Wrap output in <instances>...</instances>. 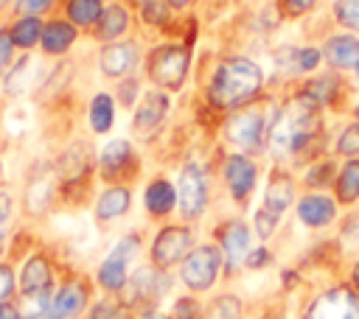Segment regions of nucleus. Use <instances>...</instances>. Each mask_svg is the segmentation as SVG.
<instances>
[{
	"mask_svg": "<svg viewBox=\"0 0 359 319\" xmlns=\"http://www.w3.org/2000/svg\"><path fill=\"white\" fill-rule=\"evenodd\" d=\"M323 106L309 101L306 95H294L286 101L272 126H269V148L278 157H311L323 146Z\"/></svg>",
	"mask_w": 359,
	"mask_h": 319,
	"instance_id": "obj_1",
	"label": "nucleus"
},
{
	"mask_svg": "<svg viewBox=\"0 0 359 319\" xmlns=\"http://www.w3.org/2000/svg\"><path fill=\"white\" fill-rule=\"evenodd\" d=\"M264 90V70L247 56H227L208 81V104L213 109H241Z\"/></svg>",
	"mask_w": 359,
	"mask_h": 319,
	"instance_id": "obj_2",
	"label": "nucleus"
},
{
	"mask_svg": "<svg viewBox=\"0 0 359 319\" xmlns=\"http://www.w3.org/2000/svg\"><path fill=\"white\" fill-rule=\"evenodd\" d=\"M188 67H191V48L174 42L157 45L146 59L149 78L157 84V90H168V92H177L182 87Z\"/></svg>",
	"mask_w": 359,
	"mask_h": 319,
	"instance_id": "obj_3",
	"label": "nucleus"
},
{
	"mask_svg": "<svg viewBox=\"0 0 359 319\" xmlns=\"http://www.w3.org/2000/svg\"><path fill=\"white\" fill-rule=\"evenodd\" d=\"M266 134H269V126L261 106L247 104L224 120V137L238 154H258L264 148Z\"/></svg>",
	"mask_w": 359,
	"mask_h": 319,
	"instance_id": "obj_4",
	"label": "nucleus"
},
{
	"mask_svg": "<svg viewBox=\"0 0 359 319\" xmlns=\"http://www.w3.org/2000/svg\"><path fill=\"white\" fill-rule=\"evenodd\" d=\"M222 249L213 246V243H199L188 252V257L180 263V280L185 283L188 291L199 294V291H208L219 271H222Z\"/></svg>",
	"mask_w": 359,
	"mask_h": 319,
	"instance_id": "obj_5",
	"label": "nucleus"
},
{
	"mask_svg": "<svg viewBox=\"0 0 359 319\" xmlns=\"http://www.w3.org/2000/svg\"><path fill=\"white\" fill-rule=\"evenodd\" d=\"M303 319H359V291L353 285H331L309 302Z\"/></svg>",
	"mask_w": 359,
	"mask_h": 319,
	"instance_id": "obj_6",
	"label": "nucleus"
},
{
	"mask_svg": "<svg viewBox=\"0 0 359 319\" xmlns=\"http://www.w3.org/2000/svg\"><path fill=\"white\" fill-rule=\"evenodd\" d=\"M191 249H194V232H191V227H185V224H168L151 241V252H149L151 255V266L168 271L171 266L182 263Z\"/></svg>",
	"mask_w": 359,
	"mask_h": 319,
	"instance_id": "obj_7",
	"label": "nucleus"
},
{
	"mask_svg": "<svg viewBox=\"0 0 359 319\" xmlns=\"http://www.w3.org/2000/svg\"><path fill=\"white\" fill-rule=\"evenodd\" d=\"M177 204L180 213L191 221L199 218L208 207V179L205 171L196 162H185L180 171V182H177Z\"/></svg>",
	"mask_w": 359,
	"mask_h": 319,
	"instance_id": "obj_8",
	"label": "nucleus"
},
{
	"mask_svg": "<svg viewBox=\"0 0 359 319\" xmlns=\"http://www.w3.org/2000/svg\"><path fill=\"white\" fill-rule=\"evenodd\" d=\"M171 288V277L168 271L157 269V266H140L129 283H126V305H143V308H151L165 291Z\"/></svg>",
	"mask_w": 359,
	"mask_h": 319,
	"instance_id": "obj_9",
	"label": "nucleus"
},
{
	"mask_svg": "<svg viewBox=\"0 0 359 319\" xmlns=\"http://www.w3.org/2000/svg\"><path fill=\"white\" fill-rule=\"evenodd\" d=\"M171 109V98L165 90H151L146 92L140 101H137V109H135V118H132V132L137 137H154L163 123H165V115Z\"/></svg>",
	"mask_w": 359,
	"mask_h": 319,
	"instance_id": "obj_10",
	"label": "nucleus"
},
{
	"mask_svg": "<svg viewBox=\"0 0 359 319\" xmlns=\"http://www.w3.org/2000/svg\"><path fill=\"white\" fill-rule=\"evenodd\" d=\"M216 238H219V249H222V260H224L227 271H236L238 266H244V257L252 249L250 227L241 218H230L216 229Z\"/></svg>",
	"mask_w": 359,
	"mask_h": 319,
	"instance_id": "obj_11",
	"label": "nucleus"
},
{
	"mask_svg": "<svg viewBox=\"0 0 359 319\" xmlns=\"http://www.w3.org/2000/svg\"><path fill=\"white\" fill-rule=\"evenodd\" d=\"M224 182H227V190L233 196V201L244 204L250 199V193L255 190V179H258V168L255 162L247 157V154H230L224 160Z\"/></svg>",
	"mask_w": 359,
	"mask_h": 319,
	"instance_id": "obj_12",
	"label": "nucleus"
},
{
	"mask_svg": "<svg viewBox=\"0 0 359 319\" xmlns=\"http://www.w3.org/2000/svg\"><path fill=\"white\" fill-rule=\"evenodd\" d=\"M140 62V50L132 39H123V42H109L107 48H101L98 53V67L104 76L109 78H123L129 76Z\"/></svg>",
	"mask_w": 359,
	"mask_h": 319,
	"instance_id": "obj_13",
	"label": "nucleus"
},
{
	"mask_svg": "<svg viewBox=\"0 0 359 319\" xmlns=\"http://www.w3.org/2000/svg\"><path fill=\"white\" fill-rule=\"evenodd\" d=\"M87 299H90L87 283L84 280H67L50 297L48 319H73V316H79L87 308Z\"/></svg>",
	"mask_w": 359,
	"mask_h": 319,
	"instance_id": "obj_14",
	"label": "nucleus"
},
{
	"mask_svg": "<svg viewBox=\"0 0 359 319\" xmlns=\"http://www.w3.org/2000/svg\"><path fill=\"white\" fill-rule=\"evenodd\" d=\"M50 288H53V266L42 252H36L25 260V266L20 271V294L22 297L50 294Z\"/></svg>",
	"mask_w": 359,
	"mask_h": 319,
	"instance_id": "obj_15",
	"label": "nucleus"
},
{
	"mask_svg": "<svg viewBox=\"0 0 359 319\" xmlns=\"http://www.w3.org/2000/svg\"><path fill=\"white\" fill-rule=\"evenodd\" d=\"M297 218H300V224L320 229L337 218V201L323 193H309L297 201Z\"/></svg>",
	"mask_w": 359,
	"mask_h": 319,
	"instance_id": "obj_16",
	"label": "nucleus"
},
{
	"mask_svg": "<svg viewBox=\"0 0 359 319\" xmlns=\"http://www.w3.org/2000/svg\"><path fill=\"white\" fill-rule=\"evenodd\" d=\"M323 59L334 70H356L359 67V39L351 34H337L325 42Z\"/></svg>",
	"mask_w": 359,
	"mask_h": 319,
	"instance_id": "obj_17",
	"label": "nucleus"
},
{
	"mask_svg": "<svg viewBox=\"0 0 359 319\" xmlns=\"http://www.w3.org/2000/svg\"><path fill=\"white\" fill-rule=\"evenodd\" d=\"M129 263H132V260H129L126 255H121L118 249H112V252L101 260V266H98V271H95L98 285H101L104 291H109V294L123 291L126 283H129Z\"/></svg>",
	"mask_w": 359,
	"mask_h": 319,
	"instance_id": "obj_18",
	"label": "nucleus"
},
{
	"mask_svg": "<svg viewBox=\"0 0 359 319\" xmlns=\"http://www.w3.org/2000/svg\"><path fill=\"white\" fill-rule=\"evenodd\" d=\"M143 207L151 218H165L177 207V187L163 176L151 179L143 190Z\"/></svg>",
	"mask_w": 359,
	"mask_h": 319,
	"instance_id": "obj_19",
	"label": "nucleus"
},
{
	"mask_svg": "<svg viewBox=\"0 0 359 319\" xmlns=\"http://www.w3.org/2000/svg\"><path fill=\"white\" fill-rule=\"evenodd\" d=\"M292 199H294V182H292V176L283 173V171H275L269 176V182H266V193H264L261 207L269 210V213H275V215H283L286 207L292 204Z\"/></svg>",
	"mask_w": 359,
	"mask_h": 319,
	"instance_id": "obj_20",
	"label": "nucleus"
},
{
	"mask_svg": "<svg viewBox=\"0 0 359 319\" xmlns=\"http://www.w3.org/2000/svg\"><path fill=\"white\" fill-rule=\"evenodd\" d=\"M73 42H76V25H73V22H65V20H50V22H45L39 45H42V50H45L48 56H62V53H67V50L73 48Z\"/></svg>",
	"mask_w": 359,
	"mask_h": 319,
	"instance_id": "obj_21",
	"label": "nucleus"
},
{
	"mask_svg": "<svg viewBox=\"0 0 359 319\" xmlns=\"http://www.w3.org/2000/svg\"><path fill=\"white\" fill-rule=\"evenodd\" d=\"M132 162V143L118 137V140H109L104 148H101V157H98V168L107 179L112 176H121L123 168Z\"/></svg>",
	"mask_w": 359,
	"mask_h": 319,
	"instance_id": "obj_22",
	"label": "nucleus"
},
{
	"mask_svg": "<svg viewBox=\"0 0 359 319\" xmlns=\"http://www.w3.org/2000/svg\"><path fill=\"white\" fill-rule=\"evenodd\" d=\"M129 204H132L129 187H121V185L118 187H109L95 201V218L98 221H115V218H121L129 210Z\"/></svg>",
	"mask_w": 359,
	"mask_h": 319,
	"instance_id": "obj_23",
	"label": "nucleus"
},
{
	"mask_svg": "<svg viewBox=\"0 0 359 319\" xmlns=\"http://www.w3.org/2000/svg\"><path fill=\"white\" fill-rule=\"evenodd\" d=\"M126 28H129V11L123 6H118V3H112L101 14L98 28H95V36L104 39V42H115L118 36L126 34Z\"/></svg>",
	"mask_w": 359,
	"mask_h": 319,
	"instance_id": "obj_24",
	"label": "nucleus"
},
{
	"mask_svg": "<svg viewBox=\"0 0 359 319\" xmlns=\"http://www.w3.org/2000/svg\"><path fill=\"white\" fill-rule=\"evenodd\" d=\"M36 62L31 56H22L17 64H11L8 76H6V95H22L34 87L36 81Z\"/></svg>",
	"mask_w": 359,
	"mask_h": 319,
	"instance_id": "obj_25",
	"label": "nucleus"
},
{
	"mask_svg": "<svg viewBox=\"0 0 359 319\" xmlns=\"http://www.w3.org/2000/svg\"><path fill=\"white\" fill-rule=\"evenodd\" d=\"M334 187H337V201H342V204H353L359 199V157L348 160L339 168Z\"/></svg>",
	"mask_w": 359,
	"mask_h": 319,
	"instance_id": "obj_26",
	"label": "nucleus"
},
{
	"mask_svg": "<svg viewBox=\"0 0 359 319\" xmlns=\"http://www.w3.org/2000/svg\"><path fill=\"white\" fill-rule=\"evenodd\" d=\"M337 92H339V78H337V76H320V78H311V81H306L303 90H300V95H306V98L314 101L317 106H328V104H334Z\"/></svg>",
	"mask_w": 359,
	"mask_h": 319,
	"instance_id": "obj_27",
	"label": "nucleus"
},
{
	"mask_svg": "<svg viewBox=\"0 0 359 319\" xmlns=\"http://www.w3.org/2000/svg\"><path fill=\"white\" fill-rule=\"evenodd\" d=\"M112 120H115V101H112V95H107V92L93 95V101H90V126H93V132L95 134L109 132Z\"/></svg>",
	"mask_w": 359,
	"mask_h": 319,
	"instance_id": "obj_28",
	"label": "nucleus"
},
{
	"mask_svg": "<svg viewBox=\"0 0 359 319\" xmlns=\"http://www.w3.org/2000/svg\"><path fill=\"white\" fill-rule=\"evenodd\" d=\"M42 22L39 17H20L8 31H11V39L17 48H34L39 39H42Z\"/></svg>",
	"mask_w": 359,
	"mask_h": 319,
	"instance_id": "obj_29",
	"label": "nucleus"
},
{
	"mask_svg": "<svg viewBox=\"0 0 359 319\" xmlns=\"http://www.w3.org/2000/svg\"><path fill=\"white\" fill-rule=\"evenodd\" d=\"M244 302L236 294H219L205 308V319H241Z\"/></svg>",
	"mask_w": 359,
	"mask_h": 319,
	"instance_id": "obj_30",
	"label": "nucleus"
},
{
	"mask_svg": "<svg viewBox=\"0 0 359 319\" xmlns=\"http://www.w3.org/2000/svg\"><path fill=\"white\" fill-rule=\"evenodd\" d=\"M104 14L101 0H67V17L73 25H93Z\"/></svg>",
	"mask_w": 359,
	"mask_h": 319,
	"instance_id": "obj_31",
	"label": "nucleus"
},
{
	"mask_svg": "<svg viewBox=\"0 0 359 319\" xmlns=\"http://www.w3.org/2000/svg\"><path fill=\"white\" fill-rule=\"evenodd\" d=\"M168 319H205V311L199 305L196 297L185 294V297H177L171 311H168Z\"/></svg>",
	"mask_w": 359,
	"mask_h": 319,
	"instance_id": "obj_32",
	"label": "nucleus"
},
{
	"mask_svg": "<svg viewBox=\"0 0 359 319\" xmlns=\"http://www.w3.org/2000/svg\"><path fill=\"white\" fill-rule=\"evenodd\" d=\"M50 297H53V294H34V297H22V305H20L22 319H48Z\"/></svg>",
	"mask_w": 359,
	"mask_h": 319,
	"instance_id": "obj_33",
	"label": "nucleus"
},
{
	"mask_svg": "<svg viewBox=\"0 0 359 319\" xmlns=\"http://www.w3.org/2000/svg\"><path fill=\"white\" fill-rule=\"evenodd\" d=\"M337 154L348 157V160H356L359 157V120L356 123H348L339 137H337Z\"/></svg>",
	"mask_w": 359,
	"mask_h": 319,
	"instance_id": "obj_34",
	"label": "nucleus"
},
{
	"mask_svg": "<svg viewBox=\"0 0 359 319\" xmlns=\"http://www.w3.org/2000/svg\"><path fill=\"white\" fill-rule=\"evenodd\" d=\"M334 20L351 31H359V0H337L334 3Z\"/></svg>",
	"mask_w": 359,
	"mask_h": 319,
	"instance_id": "obj_35",
	"label": "nucleus"
},
{
	"mask_svg": "<svg viewBox=\"0 0 359 319\" xmlns=\"http://www.w3.org/2000/svg\"><path fill=\"white\" fill-rule=\"evenodd\" d=\"M140 17L143 22L149 25H168V0H146L143 8H140Z\"/></svg>",
	"mask_w": 359,
	"mask_h": 319,
	"instance_id": "obj_36",
	"label": "nucleus"
},
{
	"mask_svg": "<svg viewBox=\"0 0 359 319\" xmlns=\"http://www.w3.org/2000/svg\"><path fill=\"white\" fill-rule=\"evenodd\" d=\"M126 302L121 299H101V302H95L93 305V311H90V319H126Z\"/></svg>",
	"mask_w": 359,
	"mask_h": 319,
	"instance_id": "obj_37",
	"label": "nucleus"
},
{
	"mask_svg": "<svg viewBox=\"0 0 359 319\" xmlns=\"http://www.w3.org/2000/svg\"><path fill=\"white\" fill-rule=\"evenodd\" d=\"M331 179H334V165L328 160H323V162H317L306 171V185L309 187H325Z\"/></svg>",
	"mask_w": 359,
	"mask_h": 319,
	"instance_id": "obj_38",
	"label": "nucleus"
},
{
	"mask_svg": "<svg viewBox=\"0 0 359 319\" xmlns=\"http://www.w3.org/2000/svg\"><path fill=\"white\" fill-rule=\"evenodd\" d=\"M320 62H323V50H320V48H311V45L297 48V59H294L297 73H311Z\"/></svg>",
	"mask_w": 359,
	"mask_h": 319,
	"instance_id": "obj_39",
	"label": "nucleus"
},
{
	"mask_svg": "<svg viewBox=\"0 0 359 319\" xmlns=\"http://www.w3.org/2000/svg\"><path fill=\"white\" fill-rule=\"evenodd\" d=\"M252 224H255V232H258V238H269V235L278 229V224H280V215H275V213H269V210L258 207V210H255V218H252Z\"/></svg>",
	"mask_w": 359,
	"mask_h": 319,
	"instance_id": "obj_40",
	"label": "nucleus"
},
{
	"mask_svg": "<svg viewBox=\"0 0 359 319\" xmlns=\"http://www.w3.org/2000/svg\"><path fill=\"white\" fill-rule=\"evenodd\" d=\"M17 291V277H14V269L8 263H0V305L11 302Z\"/></svg>",
	"mask_w": 359,
	"mask_h": 319,
	"instance_id": "obj_41",
	"label": "nucleus"
},
{
	"mask_svg": "<svg viewBox=\"0 0 359 319\" xmlns=\"http://www.w3.org/2000/svg\"><path fill=\"white\" fill-rule=\"evenodd\" d=\"M14 39H11V31L8 28H0V76L11 67V62H14Z\"/></svg>",
	"mask_w": 359,
	"mask_h": 319,
	"instance_id": "obj_42",
	"label": "nucleus"
},
{
	"mask_svg": "<svg viewBox=\"0 0 359 319\" xmlns=\"http://www.w3.org/2000/svg\"><path fill=\"white\" fill-rule=\"evenodd\" d=\"M317 0H278V11L280 17H303L306 11L314 8Z\"/></svg>",
	"mask_w": 359,
	"mask_h": 319,
	"instance_id": "obj_43",
	"label": "nucleus"
},
{
	"mask_svg": "<svg viewBox=\"0 0 359 319\" xmlns=\"http://www.w3.org/2000/svg\"><path fill=\"white\" fill-rule=\"evenodd\" d=\"M50 6H53V0H17L14 11H17L20 17H39V14L48 11Z\"/></svg>",
	"mask_w": 359,
	"mask_h": 319,
	"instance_id": "obj_44",
	"label": "nucleus"
},
{
	"mask_svg": "<svg viewBox=\"0 0 359 319\" xmlns=\"http://www.w3.org/2000/svg\"><path fill=\"white\" fill-rule=\"evenodd\" d=\"M269 260H272V252H269L266 246H258V249H250V252H247L244 266H247V269H252V271H258V269L269 266Z\"/></svg>",
	"mask_w": 359,
	"mask_h": 319,
	"instance_id": "obj_45",
	"label": "nucleus"
},
{
	"mask_svg": "<svg viewBox=\"0 0 359 319\" xmlns=\"http://www.w3.org/2000/svg\"><path fill=\"white\" fill-rule=\"evenodd\" d=\"M137 90H140L137 78H126V81H121V84H118V101H121L123 106H132V104H135Z\"/></svg>",
	"mask_w": 359,
	"mask_h": 319,
	"instance_id": "obj_46",
	"label": "nucleus"
},
{
	"mask_svg": "<svg viewBox=\"0 0 359 319\" xmlns=\"http://www.w3.org/2000/svg\"><path fill=\"white\" fill-rule=\"evenodd\" d=\"M0 319H22V313H20V305H14V302H6V305H0Z\"/></svg>",
	"mask_w": 359,
	"mask_h": 319,
	"instance_id": "obj_47",
	"label": "nucleus"
},
{
	"mask_svg": "<svg viewBox=\"0 0 359 319\" xmlns=\"http://www.w3.org/2000/svg\"><path fill=\"white\" fill-rule=\"evenodd\" d=\"M137 319H168V316L160 313V311H154V308H143V311L137 313Z\"/></svg>",
	"mask_w": 359,
	"mask_h": 319,
	"instance_id": "obj_48",
	"label": "nucleus"
},
{
	"mask_svg": "<svg viewBox=\"0 0 359 319\" xmlns=\"http://www.w3.org/2000/svg\"><path fill=\"white\" fill-rule=\"evenodd\" d=\"M351 285L359 291V260L353 263V271H351Z\"/></svg>",
	"mask_w": 359,
	"mask_h": 319,
	"instance_id": "obj_49",
	"label": "nucleus"
},
{
	"mask_svg": "<svg viewBox=\"0 0 359 319\" xmlns=\"http://www.w3.org/2000/svg\"><path fill=\"white\" fill-rule=\"evenodd\" d=\"M194 0H168V6H174V8H185V6H191Z\"/></svg>",
	"mask_w": 359,
	"mask_h": 319,
	"instance_id": "obj_50",
	"label": "nucleus"
},
{
	"mask_svg": "<svg viewBox=\"0 0 359 319\" xmlns=\"http://www.w3.org/2000/svg\"><path fill=\"white\" fill-rule=\"evenodd\" d=\"M3 243H6V232H3V224H0V252H3Z\"/></svg>",
	"mask_w": 359,
	"mask_h": 319,
	"instance_id": "obj_51",
	"label": "nucleus"
},
{
	"mask_svg": "<svg viewBox=\"0 0 359 319\" xmlns=\"http://www.w3.org/2000/svg\"><path fill=\"white\" fill-rule=\"evenodd\" d=\"M356 115H359V106H356Z\"/></svg>",
	"mask_w": 359,
	"mask_h": 319,
	"instance_id": "obj_52",
	"label": "nucleus"
}]
</instances>
